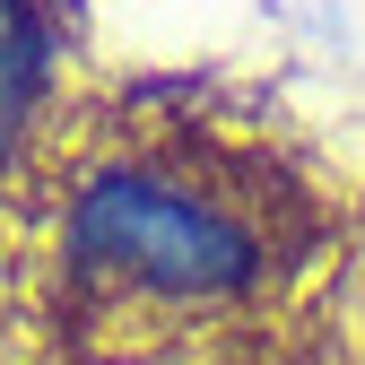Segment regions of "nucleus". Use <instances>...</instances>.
Instances as JSON below:
<instances>
[{
	"label": "nucleus",
	"mask_w": 365,
	"mask_h": 365,
	"mask_svg": "<svg viewBox=\"0 0 365 365\" xmlns=\"http://www.w3.org/2000/svg\"><path fill=\"white\" fill-rule=\"evenodd\" d=\"M0 365H18V313H9V279H0Z\"/></svg>",
	"instance_id": "obj_4"
},
{
	"label": "nucleus",
	"mask_w": 365,
	"mask_h": 365,
	"mask_svg": "<svg viewBox=\"0 0 365 365\" xmlns=\"http://www.w3.org/2000/svg\"><path fill=\"white\" fill-rule=\"evenodd\" d=\"M339 252V200L269 122L192 87L70 105L9 217L18 356L122 348L304 313Z\"/></svg>",
	"instance_id": "obj_1"
},
{
	"label": "nucleus",
	"mask_w": 365,
	"mask_h": 365,
	"mask_svg": "<svg viewBox=\"0 0 365 365\" xmlns=\"http://www.w3.org/2000/svg\"><path fill=\"white\" fill-rule=\"evenodd\" d=\"M87 53V0H0V235L43 148L70 122V70Z\"/></svg>",
	"instance_id": "obj_2"
},
{
	"label": "nucleus",
	"mask_w": 365,
	"mask_h": 365,
	"mask_svg": "<svg viewBox=\"0 0 365 365\" xmlns=\"http://www.w3.org/2000/svg\"><path fill=\"white\" fill-rule=\"evenodd\" d=\"M18 365H339V339L313 313L279 322H226V331H174V339H122V348H61Z\"/></svg>",
	"instance_id": "obj_3"
}]
</instances>
